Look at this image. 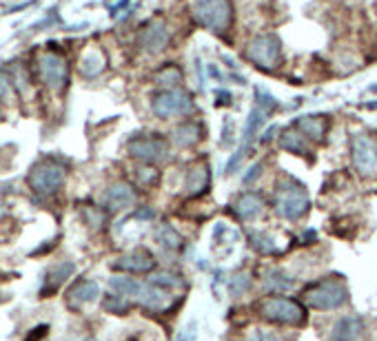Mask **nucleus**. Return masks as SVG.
I'll list each match as a JSON object with an SVG mask.
<instances>
[{
    "label": "nucleus",
    "instance_id": "nucleus-1",
    "mask_svg": "<svg viewBox=\"0 0 377 341\" xmlns=\"http://www.w3.org/2000/svg\"><path fill=\"white\" fill-rule=\"evenodd\" d=\"M304 301L315 310H337L348 301V290L342 279L326 277L306 288Z\"/></svg>",
    "mask_w": 377,
    "mask_h": 341
},
{
    "label": "nucleus",
    "instance_id": "nucleus-2",
    "mask_svg": "<svg viewBox=\"0 0 377 341\" xmlns=\"http://www.w3.org/2000/svg\"><path fill=\"white\" fill-rule=\"evenodd\" d=\"M273 208L280 217L284 220H302L308 211V195L304 191V186L293 182V179H287L284 184L278 186L276 191V200H273Z\"/></svg>",
    "mask_w": 377,
    "mask_h": 341
},
{
    "label": "nucleus",
    "instance_id": "nucleus-3",
    "mask_svg": "<svg viewBox=\"0 0 377 341\" xmlns=\"http://www.w3.org/2000/svg\"><path fill=\"white\" fill-rule=\"evenodd\" d=\"M193 16L209 31L224 34L233 23V5L231 0H195Z\"/></svg>",
    "mask_w": 377,
    "mask_h": 341
},
{
    "label": "nucleus",
    "instance_id": "nucleus-4",
    "mask_svg": "<svg viewBox=\"0 0 377 341\" xmlns=\"http://www.w3.org/2000/svg\"><path fill=\"white\" fill-rule=\"evenodd\" d=\"M260 315L282 326H304L306 324V310L291 297H267L260 304Z\"/></svg>",
    "mask_w": 377,
    "mask_h": 341
},
{
    "label": "nucleus",
    "instance_id": "nucleus-5",
    "mask_svg": "<svg viewBox=\"0 0 377 341\" xmlns=\"http://www.w3.org/2000/svg\"><path fill=\"white\" fill-rule=\"evenodd\" d=\"M64 179H67V170L58 162H38L32 173L27 175V184L40 197H51L62 188Z\"/></svg>",
    "mask_w": 377,
    "mask_h": 341
},
{
    "label": "nucleus",
    "instance_id": "nucleus-6",
    "mask_svg": "<svg viewBox=\"0 0 377 341\" xmlns=\"http://www.w3.org/2000/svg\"><path fill=\"white\" fill-rule=\"evenodd\" d=\"M247 55L253 64H258L260 69H278V64L282 60V47L280 40L273 34H262L256 36L253 40L249 42V49Z\"/></svg>",
    "mask_w": 377,
    "mask_h": 341
},
{
    "label": "nucleus",
    "instance_id": "nucleus-7",
    "mask_svg": "<svg viewBox=\"0 0 377 341\" xmlns=\"http://www.w3.org/2000/svg\"><path fill=\"white\" fill-rule=\"evenodd\" d=\"M151 109L158 118H175V116H188L193 111V100L186 91L182 89H167L158 93L151 102Z\"/></svg>",
    "mask_w": 377,
    "mask_h": 341
},
{
    "label": "nucleus",
    "instance_id": "nucleus-8",
    "mask_svg": "<svg viewBox=\"0 0 377 341\" xmlns=\"http://www.w3.org/2000/svg\"><path fill=\"white\" fill-rule=\"evenodd\" d=\"M353 166L362 177L377 175V140L366 134H355L351 140Z\"/></svg>",
    "mask_w": 377,
    "mask_h": 341
},
{
    "label": "nucleus",
    "instance_id": "nucleus-9",
    "mask_svg": "<svg viewBox=\"0 0 377 341\" xmlns=\"http://www.w3.org/2000/svg\"><path fill=\"white\" fill-rule=\"evenodd\" d=\"M38 71H40V78L45 82V87H49L53 91H60L69 80V67L67 60L58 53H45L38 60Z\"/></svg>",
    "mask_w": 377,
    "mask_h": 341
},
{
    "label": "nucleus",
    "instance_id": "nucleus-10",
    "mask_svg": "<svg viewBox=\"0 0 377 341\" xmlns=\"http://www.w3.org/2000/svg\"><path fill=\"white\" fill-rule=\"evenodd\" d=\"M127 149L131 155L138 160H145V162H160V160L167 157V142L151 136L129 140Z\"/></svg>",
    "mask_w": 377,
    "mask_h": 341
},
{
    "label": "nucleus",
    "instance_id": "nucleus-11",
    "mask_svg": "<svg viewBox=\"0 0 377 341\" xmlns=\"http://www.w3.org/2000/svg\"><path fill=\"white\" fill-rule=\"evenodd\" d=\"M140 306L149 312H169L173 310L178 301L173 299V295H169V290L160 288V286H154V283H145L143 286V292H140Z\"/></svg>",
    "mask_w": 377,
    "mask_h": 341
},
{
    "label": "nucleus",
    "instance_id": "nucleus-12",
    "mask_svg": "<svg viewBox=\"0 0 377 341\" xmlns=\"http://www.w3.org/2000/svg\"><path fill=\"white\" fill-rule=\"evenodd\" d=\"M169 40H171V34H169L167 25L162 21L149 23L143 29V34H140V45H143V49L151 55L165 51L169 47Z\"/></svg>",
    "mask_w": 377,
    "mask_h": 341
},
{
    "label": "nucleus",
    "instance_id": "nucleus-13",
    "mask_svg": "<svg viewBox=\"0 0 377 341\" xmlns=\"http://www.w3.org/2000/svg\"><path fill=\"white\" fill-rule=\"evenodd\" d=\"M154 266H156L154 255L147 251H134L113 262V268L122 273H149L154 270Z\"/></svg>",
    "mask_w": 377,
    "mask_h": 341
},
{
    "label": "nucleus",
    "instance_id": "nucleus-14",
    "mask_svg": "<svg viewBox=\"0 0 377 341\" xmlns=\"http://www.w3.org/2000/svg\"><path fill=\"white\" fill-rule=\"evenodd\" d=\"M134 204H136V191L125 182L113 184L105 195V206L111 213L127 211V208H131Z\"/></svg>",
    "mask_w": 377,
    "mask_h": 341
},
{
    "label": "nucleus",
    "instance_id": "nucleus-15",
    "mask_svg": "<svg viewBox=\"0 0 377 341\" xmlns=\"http://www.w3.org/2000/svg\"><path fill=\"white\" fill-rule=\"evenodd\" d=\"M100 295V286L93 279H78L67 292V301L71 308H80L84 304H91Z\"/></svg>",
    "mask_w": 377,
    "mask_h": 341
},
{
    "label": "nucleus",
    "instance_id": "nucleus-16",
    "mask_svg": "<svg viewBox=\"0 0 377 341\" xmlns=\"http://www.w3.org/2000/svg\"><path fill=\"white\" fill-rule=\"evenodd\" d=\"M233 211L235 215L240 217L242 222H253V220H258V217L262 215L264 211V202H262V197L258 193H242L238 200L233 202Z\"/></svg>",
    "mask_w": 377,
    "mask_h": 341
},
{
    "label": "nucleus",
    "instance_id": "nucleus-17",
    "mask_svg": "<svg viewBox=\"0 0 377 341\" xmlns=\"http://www.w3.org/2000/svg\"><path fill=\"white\" fill-rule=\"evenodd\" d=\"M75 266L73 262H60L51 266L45 275V286H42V297H51V292L60 290V286L73 275Z\"/></svg>",
    "mask_w": 377,
    "mask_h": 341
},
{
    "label": "nucleus",
    "instance_id": "nucleus-18",
    "mask_svg": "<svg viewBox=\"0 0 377 341\" xmlns=\"http://www.w3.org/2000/svg\"><path fill=\"white\" fill-rule=\"evenodd\" d=\"M364 335V319L357 315H346L333 328V341H360Z\"/></svg>",
    "mask_w": 377,
    "mask_h": 341
},
{
    "label": "nucleus",
    "instance_id": "nucleus-19",
    "mask_svg": "<svg viewBox=\"0 0 377 341\" xmlns=\"http://www.w3.org/2000/svg\"><path fill=\"white\" fill-rule=\"evenodd\" d=\"M143 281H138L134 277H127V275H118V277H111L109 279V288L116 292V295H122L127 299H136L140 297V292H143Z\"/></svg>",
    "mask_w": 377,
    "mask_h": 341
},
{
    "label": "nucleus",
    "instance_id": "nucleus-20",
    "mask_svg": "<svg viewBox=\"0 0 377 341\" xmlns=\"http://www.w3.org/2000/svg\"><path fill=\"white\" fill-rule=\"evenodd\" d=\"M295 127L306 140H322L328 129V122L322 116H304L295 122Z\"/></svg>",
    "mask_w": 377,
    "mask_h": 341
},
{
    "label": "nucleus",
    "instance_id": "nucleus-21",
    "mask_svg": "<svg viewBox=\"0 0 377 341\" xmlns=\"http://www.w3.org/2000/svg\"><path fill=\"white\" fill-rule=\"evenodd\" d=\"M209 182H211V175H209V166L206 164H197L193 166L191 170L186 173V191L191 195H202L206 188H209Z\"/></svg>",
    "mask_w": 377,
    "mask_h": 341
},
{
    "label": "nucleus",
    "instance_id": "nucleus-22",
    "mask_svg": "<svg viewBox=\"0 0 377 341\" xmlns=\"http://www.w3.org/2000/svg\"><path fill=\"white\" fill-rule=\"evenodd\" d=\"M293 277L287 275L282 268H271L264 275V290L271 292V295H278V292H287L293 288Z\"/></svg>",
    "mask_w": 377,
    "mask_h": 341
},
{
    "label": "nucleus",
    "instance_id": "nucleus-23",
    "mask_svg": "<svg viewBox=\"0 0 377 341\" xmlns=\"http://www.w3.org/2000/svg\"><path fill=\"white\" fill-rule=\"evenodd\" d=\"M200 134H202V129H200L197 122H182L180 127H175L173 140H175V144L180 149H188V147L197 144V140L202 138Z\"/></svg>",
    "mask_w": 377,
    "mask_h": 341
},
{
    "label": "nucleus",
    "instance_id": "nucleus-24",
    "mask_svg": "<svg viewBox=\"0 0 377 341\" xmlns=\"http://www.w3.org/2000/svg\"><path fill=\"white\" fill-rule=\"evenodd\" d=\"M102 71H105V58L100 51H87L80 58V73L84 78H98Z\"/></svg>",
    "mask_w": 377,
    "mask_h": 341
},
{
    "label": "nucleus",
    "instance_id": "nucleus-25",
    "mask_svg": "<svg viewBox=\"0 0 377 341\" xmlns=\"http://www.w3.org/2000/svg\"><path fill=\"white\" fill-rule=\"evenodd\" d=\"M280 144L289 153H295V155H306L308 153V144H306V138L297 134V131H284L280 136Z\"/></svg>",
    "mask_w": 377,
    "mask_h": 341
},
{
    "label": "nucleus",
    "instance_id": "nucleus-26",
    "mask_svg": "<svg viewBox=\"0 0 377 341\" xmlns=\"http://www.w3.org/2000/svg\"><path fill=\"white\" fill-rule=\"evenodd\" d=\"M156 240L167 251H178L182 246L180 233H178L173 226H169V224H160L158 226V229H156Z\"/></svg>",
    "mask_w": 377,
    "mask_h": 341
},
{
    "label": "nucleus",
    "instance_id": "nucleus-27",
    "mask_svg": "<svg viewBox=\"0 0 377 341\" xmlns=\"http://www.w3.org/2000/svg\"><path fill=\"white\" fill-rule=\"evenodd\" d=\"M154 286H160V288H165V290H175V288H182L184 286V279H182V275H178V273H171V270H165V273H156V275H151V279H149Z\"/></svg>",
    "mask_w": 377,
    "mask_h": 341
},
{
    "label": "nucleus",
    "instance_id": "nucleus-28",
    "mask_svg": "<svg viewBox=\"0 0 377 341\" xmlns=\"http://www.w3.org/2000/svg\"><path fill=\"white\" fill-rule=\"evenodd\" d=\"M264 113L267 111H262L260 107H256L251 113H249V120H247V127H244V149L249 147V142L256 138V134H258V129L262 127V122H264Z\"/></svg>",
    "mask_w": 377,
    "mask_h": 341
},
{
    "label": "nucleus",
    "instance_id": "nucleus-29",
    "mask_svg": "<svg viewBox=\"0 0 377 341\" xmlns=\"http://www.w3.org/2000/svg\"><path fill=\"white\" fill-rule=\"evenodd\" d=\"M102 306H105V310L111 312V315H127L131 310V299L111 292V295H107L105 301H102Z\"/></svg>",
    "mask_w": 377,
    "mask_h": 341
},
{
    "label": "nucleus",
    "instance_id": "nucleus-30",
    "mask_svg": "<svg viewBox=\"0 0 377 341\" xmlns=\"http://www.w3.org/2000/svg\"><path fill=\"white\" fill-rule=\"evenodd\" d=\"M249 244H251L258 253H262V255H271V253L278 251L276 242H273L267 233H249Z\"/></svg>",
    "mask_w": 377,
    "mask_h": 341
},
{
    "label": "nucleus",
    "instance_id": "nucleus-31",
    "mask_svg": "<svg viewBox=\"0 0 377 341\" xmlns=\"http://www.w3.org/2000/svg\"><path fill=\"white\" fill-rule=\"evenodd\" d=\"M156 82L160 84V87H167V89H175L178 84L182 82V71L178 67H165L162 71H160L156 75Z\"/></svg>",
    "mask_w": 377,
    "mask_h": 341
},
{
    "label": "nucleus",
    "instance_id": "nucleus-32",
    "mask_svg": "<svg viewBox=\"0 0 377 341\" xmlns=\"http://www.w3.org/2000/svg\"><path fill=\"white\" fill-rule=\"evenodd\" d=\"M229 290H231V295H233V297H242V295H247V292L251 290V275H247V273H238V275H233L231 281H229Z\"/></svg>",
    "mask_w": 377,
    "mask_h": 341
},
{
    "label": "nucleus",
    "instance_id": "nucleus-33",
    "mask_svg": "<svg viewBox=\"0 0 377 341\" xmlns=\"http://www.w3.org/2000/svg\"><path fill=\"white\" fill-rule=\"evenodd\" d=\"M14 78L12 73H7L5 69H0V102H12L14 96Z\"/></svg>",
    "mask_w": 377,
    "mask_h": 341
},
{
    "label": "nucleus",
    "instance_id": "nucleus-34",
    "mask_svg": "<svg viewBox=\"0 0 377 341\" xmlns=\"http://www.w3.org/2000/svg\"><path fill=\"white\" fill-rule=\"evenodd\" d=\"M84 220L89 222V226H93V229H100L102 224H105V213L100 211V208H93V206H87L82 211Z\"/></svg>",
    "mask_w": 377,
    "mask_h": 341
},
{
    "label": "nucleus",
    "instance_id": "nucleus-35",
    "mask_svg": "<svg viewBox=\"0 0 377 341\" xmlns=\"http://www.w3.org/2000/svg\"><path fill=\"white\" fill-rule=\"evenodd\" d=\"M256 96H258V107L262 109V111H267V109H276L278 107V102H276V98L271 96V93H267L262 87H258L256 89Z\"/></svg>",
    "mask_w": 377,
    "mask_h": 341
},
{
    "label": "nucleus",
    "instance_id": "nucleus-36",
    "mask_svg": "<svg viewBox=\"0 0 377 341\" xmlns=\"http://www.w3.org/2000/svg\"><path fill=\"white\" fill-rule=\"evenodd\" d=\"M197 326H195V321H191L186 328H182L180 333H178V337H175V341H195V337H197V330H195Z\"/></svg>",
    "mask_w": 377,
    "mask_h": 341
},
{
    "label": "nucleus",
    "instance_id": "nucleus-37",
    "mask_svg": "<svg viewBox=\"0 0 377 341\" xmlns=\"http://www.w3.org/2000/svg\"><path fill=\"white\" fill-rule=\"evenodd\" d=\"M156 177H158V173H156L154 168H140V170H138V179H140V184H145V186L154 182Z\"/></svg>",
    "mask_w": 377,
    "mask_h": 341
},
{
    "label": "nucleus",
    "instance_id": "nucleus-38",
    "mask_svg": "<svg viewBox=\"0 0 377 341\" xmlns=\"http://www.w3.org/2000/svg\"><path fill=\"white\" fill-rule=\"evenodd\" d=\"M249 341H280V339L278 335L269 333V330H256V333L249 337Z\"/></svg>",
    "mask_w": 377,
    "mask_h": 341
},
{
    "label": "nucleus",
    "instance_id": "nucleus-39",
    "mask_svg": "<svg viewBox=\"0 0 377 341\" xmlns=\"http://www.w3.org/2000/svg\"><path fill=\"white\" fill-rule=\"evenodd\" d=\"M260 175H262V164L258 162L256 166H251V168H249V175L244 177V184L249 186V184L253 182V179H256V177H260Z\"/></svg>",
    "mask_w": 377,
    "mask_h": 341
},
{
    "label": "nucleus",
    "instance_id": "nucleus-40",
    "mask_svg": "<svg viewBox=\"0 0 377 341\" xmlns=\"http://www.w3.org/2000/svg\"><path fill=\"white\" fill-rule=\"evenodd\" d=\"M47 330H49V328H47V326H38L36 328V333H32L29 337H27L25 341H40L45 335H47Z\"/></svg>",
    "mask_w": 377,
    "mask_h": 341
},
{
    "label": "nucleus",
    "instance_id": "nucleus-41",
    "mask_svg": "<svg viewBox=\"0 0 377 341\" xmlns=\"http://www.w3.org/2000/svg\"><path fill=\"white\" fill-rule=\"evenodd\" d=\"M82 341H96V339H82Z\"/></svg>",
    "mask_w": 377,
    "mask_h": 341
}]
</instances>
